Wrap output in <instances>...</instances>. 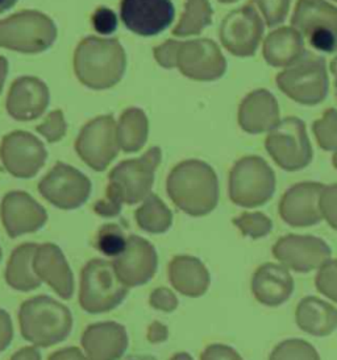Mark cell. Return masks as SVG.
Returning <instances> with one entry per match:
<instances>
[{"mask_svg": "<svg viewBox=\"0 0 337 360\" xmlns=\"http://www.w3.org/2000/svg\"><path fill=\"white\" fill-rule=\"evenodd\" d=\"M168 194L174 205L191 217H204L219 202V180L212 167L200 160H186L170 172Z\"/></svg>", "mask_w": 337, "mask_h": 360, "instance_id": "obj_1", "label": "cell"}, {"mask_svg": "<svg viewBox=\"0 0 337 360\" xmlns=\"http://www.w3.org/2000/svg\"><path fill=\"white\" fill-rule=\"evenodd\" d=\"M126 66V52L117 39L86 37L74 53L77 78L94 90H105L119 84Z\"/></svg>", "mask_w": 337, "mask_h": 360, "instance_id": "obj_2", "label": "cell"}, {"mask_svg": "<svg viewBox=\"0 0 337 360\" xmlns=\"http://www.w3.org/2000/svg\"><path fill=\"white\" fill-rule=\"evenodd\" d=\"M19 323L24 339L39 347H51L69 337L73 317L70 310L58 301L39 296L22 302Z\"/></svg>", "mask_w": 337, "mask_h": 360, "instance_id": "obj_3", "label": "cell"}, {"mask_svg": "<svg viewBox=\"0 0 337 360\" xmlns=\"http://www.w3.org/2000/svg\"><path fill=\"white\" fill-rule=\"evenodd\" d=\"M275 82L284 96L296 103L303 106L320 105L326 101L329 90L326 60L305 52L298 63L278 73Z\"/></svg>", "mask_w": 337, "mask_h": 360, "instance_id": "obj_4", "label": "cell"}, {"mask_svg": "<svg viewBox=\"0 0 337 360\" xmlns=\"http://www.w3.org/2000/svg\"><path fill=\"white\" fill-rule=\"evenodd\" d=\"M275 186L274 170L260 156L242 158L230 173V198L240 207L253 209L267 203L273 198Z\"/></svg>", "mask_w": 337, "mask_h": 360, "instance_id": "obj_5", "label": "cell"}, {"mask_svg": "<svg viewBox=\"0 0 337 360\" xmlns=\"http://www.w3.org/2000/svg\"><path fill=\"white\" fill-rule=\"evenodd\" d=\"M55 39V24L41 12H19L0 22V48L20 53H41Z\"/></svg>", "mask_w": 337, "mask_h": 360, "instance_id": "obj_6", "label": "cell"}, {"mask_svg": "<svg viewBox=\"0 0 337 360\" xmlns=\"http://www.w3.org/2000/svg\"><path fill=\"white\" fill-rule=\"evenodd\" d=\"M128 295L124 285L116 275L114 264L94 259L84 265L81 276L79 304L84 311L99 314L119 307Z\"/></svg>", "mask_w": 337, "mask_h": 360, "instance_id": "obj_7", "label": "cell"}, {"mask_svg": "<svg viewBox=\"0 0 337 360\" xmlns=\"http://www.w3.org/2000/svg\"><path fill=\"white\" fill-rule=\"evenodd\" d=\"M265 148L274 162L286 172L305 169L314 156L305 122L296 117L281 120L269 132Z\"/></svg>", "mask_w": 337, "mask_h": 360, "instance_id": "obj_8", "label": "cell"}, {"mask_svg": "<svg viewBox=\"0 0 337 360\" xmlns=\"http://www.w3.org/2000/svg\"><path fill=\"white\" fill-rule=\"evenodd\" d=\"M161 156V149L153 147L143 158L120 162L108 176L107 191L126 205L145 200L150 195Z\"/></svg>", "mask_w": 337, "mask_h": 360, "instance_id": "obj_9", "label": "cell"}, {"mask_svg": "<svg viewBox=\"0 0 337 360\" xmlns=\"http://www.w3.org/2000/svg\"><path fill=\"white\" fill-rule=\"evenodd\" d=\"M291 27L316 51L337 52V7L326 0H298Z\"/></svg>", "mask_w": 337, "mask_h": 360, "instance_id": "obj_10", "label": "cell"}, {"mask_svg": "<svg viewBox=\"0 0 337 360\" xmlns=\"http://www.w3.org/2000/svg\"><path fill=\"white\" fill-rule=\"evenodd\" d=\"M263 31L260 13L251 4H245L224 18L219 37L223 46L233 56L252 57L263 41Z\"/></svg>", "mask_w": 337, "mask_h": 360, "instance_id": "obj_11", "label": "cell"}, {"mask_svg": "<svg viewBox=\"0 0 337 360\" xmlns=\"http://www.w3.org/2000/svg\"><path fill=\"white\" fill-rule=\"evenodd\" d=\"M75 149L88 167L96 172L105 170L120 149L115 119L105 115L87 123L75 141Z\"/></svg>", "mask_w": 337, "mask_h": 360, "instance_id": "obj_12", "label": "cell"}, {"mask_svg": "<svg viewBox=\"0 0 337 360\" xmlns=\"http://www.w3.org/2000/svg\"><path fill=\"white\" fill-rule=\"evenodd\" d=\"M39 191L53 206L63 210H73L88 200L91 182L79 170L58 162L40 181Z\"/></svg>", "mask_w": 337, "mask_h": 360, "instance_id": "obj_13", "label": "cell"}, {"mask_svg": "<svg viewBox=\"0 0 337 360\" xmlns=\"http://www.w3.org/2000/svg\"><path fill=\"white\" fill-rule=\"evenodd\" d=\"M274 257L298 274L312 272L331 259V247L323 239L314 235H295L282 236L274 244Z\"/></svg>", "mask_w": 337, "mask_h": 360, "instance_id": "obj_14", "label": "cell"}, {"mask_svg": "<svg viewBox=\"0 0 337 360\" xmlns=\"http://www.w3.org/2000/svg\"><path fill=\"white\" fill-rule=\"evenodd\" d=\"M177 68L194 81L211 82L225 75L227 61L218 44L210 39H198L180 43Z\"/></svg>", "mask_w": 337, "mask_h": 360, "instance_id": "obj_15", "label": "cell"}, {"mask_svg": "<svg viewBox=\"0 0 337 360\" xmlns=\"http://www.w3.org/2000/svg\"><path fill=\"white\" fill-rule=\"evenodd\" d=\"M0 159L12 176L32 179L44 167L48 152L41 141L29 132L15 131L3 139Z\"/></svg>", "mask_w": 337, "mask_h": 360, "instance_id": "obj_16", "label": "cell"}, {"mask_svg": "<svg viewBox=\"0 0 337 360\" xmlns=\"http://www.w3.org/2000/svg\"><path fill=\"white\" fill-rule=\"evenodd\" d=\"M176 10L171 0H121V22L131 32L156 36L174 20Z\"/></svg>", "mask_w": 337, "mask_h": 360, "instance_id": "obj_17", "label": "cell"}, {"mask_svg": "<svg viewBox=\"0 0 337 360\" xmlns=\"http://www.w3.org/2000/svg\"><path fill=\"white\" fill-rule=\"evenodd\" d=\"M324 185L320 182H299L284 193L279 201V217L286 224L303 229L323 221L319 198Z\"/></svg>", "mask_w": 337, "mask_h": 360, "instance_id": "obj_18", "label": "cell"}, {"mask_svg": "<svg viewBox=\"0 0 337 360\" xmlns=\"http://www.w3.org/2000/svg\"><path fill=\"white\" fill-rule=\"evenodd\" d=\"M112 264L116 275L124 285H144L157 271V254L147 240L131 235L126 239V250L115 257Z\"/></svg>", "mask_w": 337, "mask_h": 360, "instance_id": "obj_19", "label": "cell"}, {"mask_svg": "<svg viewBox=\"0 0 337 360\" xmlns=\"http://www.w3.org/2000/svg\"><path fill=\"white\" fill-rule=\"evenodd\" d=\"M0 215L10 238L36 233L48 221L45 209L24 191L8 193L1 201Z\"/></svg>", "mask_w": 337, "mask_h": 360, "instance_id": "obj_20", "label": "cell"}, {"mask_svg": "<svg viewBox=\"0 0 337 360\" xmlns=\"http://www.w3.org/2000/svg\"><path fill=\"white\" fill-rule=\"evenodd\" d=\"M33 269L39 278L51 286L61 298H72L74 293L73 272L58 245L53 243L37 245L33 259Z\"/></svg>", "mask_w": 337, "mask_h": 360, "instance_id": "obj_21", "label": "cell"}, {"mask_svg": "<svg viewBox=\"0 0 337 360\" xmlns=\"http://www.w3.org/2000/svg\"><path fill=\"white\" fill-rule=\"evenodd\" d=\"M49 89L36 77H21L11 86L7 111L20 122L37 119L49 105Z\"/></svg>", "mask_w": 337, "mask_h": 360, "instance_id": "obj_22", "label": "cell"}, {"mask_svg": "<svg viewBox=\"0 0 337 360\" xmlns=\"http://www.w3.org/2000/svg\"><path fill=\"white\" fill-rule=\"evenodd\" d=\"M239 124L251 135L270 132L281 122L277 98L266 89L249 93L239 106Z\"/></svg>", "mask_w": 337, "mask_h": 360, "instance_id": "obj_23", "label": "cell"}, {"mask_svg": "<svg viewBox=\"0 0 337 360\" xmlns=\"http://www.w3.org/2000/svg\"><path fill=\"white\" fill-rule=\"evenodd\" d=\"M294 278L282 264L265 263L253 274L251 290L254 298L265 307L284 305L294 292Z\"/></svg>", "mask_w": 337, "mask_h": 360, "instance_id": "obj_24", "label": "cell"}, {"mask_svg": "<svg viewBox=\"0 0 337 360\" xmlns=\"http://www.w3.org/2000/svg\"><path fill=\"white\" fill-rule=\"evenodd\" d=\"M82 346L88 360H119L128 347L126 328L116 322L94 323L84 330Z\"/></svg>", "mask_w": 337, "mask_h": 360, "instance_id": "obj_25", "label": "cell"}, {"mask_svg": "<svg viewBox=\"0 0 337 360\" xmlns=\"http://www.w3.org/2000/svg\"><path fill=\"white\" fill-rule=\"evenodd\" d=\"M305 37L293 27H281L263 40V56L273 68H289L305 56Z\"/></svg>", "mask_w": 337, "mask_h": 360, "instance_id": "obj_26", "label": "cell"}, {"mask_svg": "<svg viewBox=\"0 0 337 360\" xmlns=\"http://www.w3.org/2000/svg\"><path fill=\"white\" fill-rule=\"evenodd\" d=\"M171 285L183 296H203L210 286V274L199 259L192 256H176L168 264Z\"/></svg>", "mask_w": 337, "mask_h": 360, "instance_id": "obj_27", "label": "cell"}, {"mask_svg": "<svg viewBox=\"0 0 337 360\" xmlns=\"http://www.w3.org/2000/svg\"><path fill=\"white\" fill-rule=\"evenodd\" d=\"M295 321L302 331L323 338L337 328V309L317 297H305L296 307Z\"/></svg>", "mask_w": 337, "mask_h": 360, "instance_id": "obj_28", "label": "cell"}, {"mask_svg": "<svg viewBox=\"0 0 337 360\" xmlns=\"http://www.w3.org/2000/svg\"><path fill=\"white\" fill-rule=\"evenodd\" d=\"M36 248V244L24 243L11 255L6 268V281L11 288L20 292H29L41 284V280L33 269Z\"/></svg>", "mask_w": 337, "mask_h": 360, "instance_id": "obj_29", "label": "cell"}, {"mask_svg": "<svg viewBox=\"0 0 337 360\" xmlns=\"http://www.w3.org/2000/svg\"><path fill=\"white\" fill-rule=\"evenodd\" d=\"M120 148L124 152H137L143 148L147 139V119L138 108H129L120 117L117 126Z\"/></svg>", "mask_w": 337, "mask_h": 360, "instance_id": "obj_30", "label": "cell"}, {"mask_svg": "<svg viewBox=\"0 0 337 360\" xmlns=\"http://www.w3.org/2000/svg\"><path fill=\"white\" fill-rule=\"evenodd\" d=\"M136 221L137 224L147 233H164L168 231L173 223V214L158 195L150 194L145 198L143 206L137 209Z\"/></svg>", "mask_w": 337, "mask_h": 360, "instance_id": "obj_31", "label": "cell"}, {"mask_svg": "<svg viewBox=\"0 0 337 360\" xmlns=\"http://www.w3.org/2000/svg\"><path fill=\"white\" fill-rule=\"evenodd\" d=\"M213 10L209 0H186L185 11L173 34L178 37H186L199 34L206 27L212 22Z\"/></svg>", "mask_w": 337, "mask_h": 360, "instance_id": "obj_32", "label": "cell"}, {"mask_svg": "<svg viewBox=\"0 0 337 360\" xmlns=\"http://www.w3.org/2000/svg\"><path fill=\"white\" fill-rule=\"evenodd\" d=\"M269 360H322L315 347L305 339H286L274 347Z\"/></svg>", "mask_w": 337, "mask_h": 360, "instance_id": "obj_33", "label": "cell"}, {"mask_svg": "<svg viewBox=\"0 0 337 360\" xmlns=\"http://www.w3.org/2000/svg\"><path fill=\"white\" fill-rule=\"evenodd\" d=\"M233 224L242 231L244 236L251 239H263L273 230L272 219L263 212H242L233 219Z\"/></svg>", "mask_w": 337, "mask_h": 360, "instance_id": "obj_34", "label": "cell"}, {"mask_svg": "<svg viewBox=\"0 0 337 360\" xmlns=\"http://www.w3.org/2000/svg\"><path fill=\"white\" fill-rule=\"evenodd\" d=\"M312 132L320 148L326 152L336 150L337 110L328 108L323 117L314 122Z\"/></svg>", "mask_w": 337, "mask_h": 360, "instance_id": "obj_35", "label": "cell"}, {"mask_svg": "<svg viewBox=\"0 0 337 360\" xmlns=\"http://www.w3.org/2000/svg\"><path fill=\"white\" fill-rule=\"evenodd\" d=\"M126 239L117 224H105L98 233L96 247L105 256L117 257L126 250Z\"/></svg>", "mask_w": 337, "mask_h": 360, "instance_id": "obj_36", "label": "cell"}, {"mask_svg": "<svg viewBox=\"0 0 337 360\" xmlns=\"http://www.w3.org/2000/svg\"><path fill=\"white\" fill-rule=\"evenodd\" d=\"M261 13L269 28H275L287 18L291 0H251Z\"/></svg>", "mask_w": 337, "mask_h": 360, "instance_id": "obj_37", "label": "cell"}, {"mask_svg": "<svg viewBox=\"0 0 337 360\" xmlns=\"http://www.w3.org/2000/svg\"><path fill=\"white\" fill-rule=\"evenodd\" d=\"M315 286L319 293L337 304V260L329 259L319 268Z\"/></svg>", "mask_w": 337, "mask_h": 360, "instance_id": "obj_38", "label": "cell"}, {"mask_svg": "<svg viewBox=\"0 0 337 360\" xmlns=\"http://www.w3.org/2000/svg\"><path fill=\"white\" fill-rule=\"evenodd\" d=\"M319 207L323 219L337 231V184H332L324 186L320 198H319Z\"/></svg>", "mask_w": 337, "mask_h": 360, "instance_id": "obj_39", "label": "cell"}, {"mask_svg": "<svg viewBox=\"0 0 337 360\" xmlns=\"http://www.w3.org/2000/svg\"><path fill=\"white\" fill-rule=\"evenodd\" d=\"M36 129L51 143L61 140L66 132V123H65L62 111L61 110L53 111L52 114L46 117V120Z\"/></svg>", "mask_w": 337, "mask_h": 360, "instance_id": "obj_40", "label": "cell"}, {"mask_svg": "<svg viewBox=\"0 0 337 360\" xmlns=\"http://www.w3.org/2000/svg\"><path fill=\"white\" fill-rule=\"evenodd\" d=\"M93 25L95 31L100 34H111L117 28V18L115 12L107 7H99L93 15Z\"/></svg>", "mask_w": 337, "mask_h": 360, "instance_id": "obj_41", "label": "cell"}, {"mask_svg": "<svg viewBox=\"0 0 337 360\" xmlns=\"http://www.w3.org/2000/svg\"><path fill=\"white\" fill-rule=\"evenodd\" d=\"M149 304L156 310L171 313L178 307V300L168 288H158L150 295Z\"/></svg>", "mask_w": 337, "mask_h": 360, "instance_id": "obj_42", "label": "cell"}, {"mask_svg": "<svg viewBox=\"0 0 337 360\" xmlns=\"http://www.w3.org/2000/svg\"><path fill=\"white\" fill-rule=\"evenodd\" d=\"M180 43L174 41V40H168L165 44H162L161 46H158L154 49V57L157 60L158 64L164 68H176L177 66V53H178V48Z\"/></svg>", "mask_w": 337, "mask_h": 360, "instance_id": "obj_43", "label": "cell"}, {"mask_svg": "<svg viewBox=\"0 0 337 360\" xmlns=\"http://www.w3.org/2000/svg\"><path fill=\"white\" fill-rule=\"evenodd\" d=\"M200 360H244L242 355L230 346L215 343L210 345L200 355Z\"/></svg>", "mask_w": 337, "mask_h": 360, "instance_id": "obj_44", "label": "cell"}, {"mask_svg": "<svg viewBox=\"0 0 337 360\" xmlns=\"http://www.w3.org/2000/svg\"><path fill=\"white\" fill-rule=\"evenodd\" d=\"M121 206L123 203L121 201L115 197L114 194L105 191V197L102 201H98L94 205V212L100 215V217H105V218H111V217H116L121 212Z\"/></svg>", "mask_w": 337, "mask_h": 360, "instance_id": "obj_45", "label": "cell"}, {"mask_svg": "<svg viewBox=\"0 0 337 360\" xmlns=\"http://www.w3.org/2000/svg\"><path fill=\"white\" fill-rule=\"evenodd\" d=\"M13 338V328L10 314L0 309V352L7 349Z\"/></svg>", "mask_w": 337, "mask_h": 360, "instance_id": "obj_46", "label": "cell"}, {"mask_svg": "<svg viewBox=\"0 0 337 360\" xmlns=\"http://www.w3.org/2000/svg\"><path fill=\"white\" fill-rule=\"evenodd\" d=\"M168 328L159 322H153L147 328V340L150 343H154V345L162 343L168 339Z\"/></svg>", "mask_w": 337, "mask_h": 360, "instance_id": "obj_47", "label": "cell"}, {"mask_svg": "<svg viewBox=\"0 0 337 360\" xmlns=\"http://www.w3.org/2000/svg\"><path fill=\"white\" fill-rule=\"evenodd\" d=\"M48 360H88L84 355V352L77 347H67V349L55 351L49 356Z\"/></svg>", "mask_w": 337, "mask_h": 360, "instance_id": "obj_48", "label": "cell"}, {"mask_svg": "<svg viewBox=\"0 0 337 360\" xmlns=\"http://www.w3.org/2000/svg\"><path fill=\"white\" fill-rule=\"evenodd\" d=\"M10 360H41V354L34 347H24L12 355Z\"/></svg>", "mask_w": 337, "mask_h": 360, "instance_id": "obj_49", "label": "cell"}, {"mask_svg": "<svg viewBox=\"0 0 337 360\" xmlns=\"http://www.w3.org/2000/svg\"><path fill=\"white\" fill-rule=\"evenodd\" d=\"M7 70H8V63H7V58H4L3 56H0V93H1L3 85H4L6 77H7Z\"/></svg>", "mask_w": 337, "mask_h": 360, "instance_id": "obj_50", "label": "cell"}, {"mask_svg": "<svg viewBox=\"0 0 337 360\" xmlns=\"http://www.w3.org/2000/svg\"><path fill=\"white\" fill-rule=\"evenodd\" d=\"M19 0H0V13L8 11Z\"/></svg>", "mask_w": 337, "mask_h": 360, "instance_id": "obj_51", "label": "cell"}, {"mask_svg": "<svg viewBox=\"0 0 337 360\" xmlns=\"http://www.w3.org/2000/svg\"><path fill=\"white\" fill-rule=\"evenodd\" d=\"M329 70L333 75V79H335V86L337 87V54L332 58L331 64H329Z\"/></svg>", "mask_w": 337, "mask_h": 360, "instance_id": "obj_52", "label": "cell"}, {"mask_svg": "<svg viewBox=\"0 0 337 360\" xmlns=\"http://www.w3.org/2000/svg\"><path fill=\"white\" fill-rule=\"evenodd\" d=\"M170 360H194L190 356L187 352H179L177 355H174Z\"/></svg>", "mask_w": 337, "mask_h": 360, "instance_id": "obj_53", "label": "cell"}, {"mask_svg": "<svg viewBox=\"0 0 337 360\" xmlns=\"http://www.w3.org/2000/svg\"><path fill=\"white\" fill-rule=\"evenodd\" d=\"M126 360H157L153 356H149V355H136V356H131Z\"/></svg>", "mask_w": 337, "mask_h": 360, "instance_id": "obj_54", "label": "cell"}, {"mask_svg": "<svg viewBox=\"0 0 337 360\" xmlns=\"http://www.w3.org/2000/svg\"><path fill=\"white\" fill-rule=\"evenodd\" d=\"M332 164H333V168L337 170V149L335 150L333 156H332Z\"/></svg>", "mask_w": 337, "mask_h": 360, "instance_id": "obj_55", "label": "cell"}, {"mask_svg": "<svg viewBox=\"0 0 337 360\" xmlns=\"http://www.w3.org/2000/svg\"><path fill=\"white\" fill-rule=\"evenodd\" d=\"M218 1L224 3V4H231V3H236V1H239V0H218Z\"/></svg>", "mask_w": 337, "mask_h": 360, "instance_id": "obj_56", "label": "cell"}, {"mask_svg": "<svg viewBox=\"0 0 337 360\" xmlns=\"http://www.w3.org/2000/svg\"><path fill=\"white\" fill-rule=\"evenodd\" d=\"M0 262H1V248H0Z\"/></svg>", "mask_w": 337, "mask_h": 360, "instance_id": "obj_57", "label": "cell"}, {"mask_svg": "<svg viewBox=\"0 0 337 360\" xmlns=\"http://www.w3.org/2000/svg\"><path fill=\"white\" fill-rule=\"evenodd\" d=\"M333 1H336V3H337V0H333Z\"/></svg>", "mask_w": 337, "mask_h": 360, "instance_id": "obj_58", "label": "cell"}]
</instances>
